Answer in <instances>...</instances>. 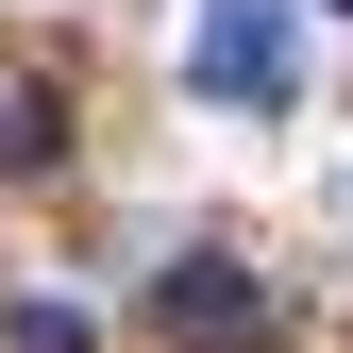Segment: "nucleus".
<instances>
[{
	"label": "nucleus",
	"mask_w": 353,
	"mask_h": 353,
	"mask_svg": "<svg viewBox=\"0 0 353 353\" xmlns=\"http://www.w3.org/2000/svg\"><path fill=\"white\" fill-rule=\"evenodd\" d=\"M185 101L202 118H286L303 101V0H185Z\"/></svg>",
	"instance_id": "nucleus-1"
},
{
	"label": "nucleus",
	"mask_w": 353,
	"mask_h": 353,
	"mask_svg": "<svg viewBox=\"0 0 353 353\" xmlns=\"http://www.w3.org/2000/svg\"><path fill=\"white\" fill-rule=\"evenodd\" d=\"M152 336L168 353H270V286H252L236 252H168L152 270Z\"/></svg>",
	"instance_id": "nucleus-2"
},
{
	"label": "nucleus",
	"mask_w": 353,
	"mask_h": 353,
	"mask_svg": "<svg viewBox=\"0 0 353 353\" xmlns=\"http://www.w3.org/2000/svg\"><path fill=\"white\" fill-rule=\"evenodd\" d=\"M0 336H17V353H84V336H101V320H84L68 286H17V303H0Z\"/></svg>",
	"instance_id": "nucleus-3"
},
{
	"label": "nucleus",
	"mask_w": 353,
	"mask_h": 353,
	"mask_svg": "<svg viewBox=\"0 0 353 353\" xmlns=\"http://www.w3.org/2000/svg\"><path fill=\"white\" fill-rule=\"evenodd\" d=\"M51 152V101H34V84H0V168H34Z\"/></svg>",
	"instance_id": "nucleus-4"
},
{
	"label": "nucleus",
	"mask_w": 353,
	"mask_h": 353,
	"mask_svg": "<svg viewBox=\"0 0 353 353\" xmlns=\"http://www.w3.org/2000/svg\"><path fill=\"white\" fill-rule=\"evenodd\" d=\"M336 17H353V0H336Z\"/></svg>",
	"instance_id": "nucleus-5"
}]
</instances>
